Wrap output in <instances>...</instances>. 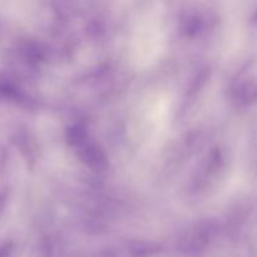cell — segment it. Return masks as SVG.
<instances>
[{
    "instance_id": "1",
    "label": "cell",
    "mask_w": 257,
    "mask_h": 257,
    "mask_svg": "<svg viewBox=\"0 0 257 257\" xmlns=\"http://www.w3.org/2000/svg\"><path fill=\"white\" fill-rule=\"evenodd\" d=\"M12 253V246L9 243H2L0 245V257H9Z\"/></svg>"
},
{
    "instance_id": "2",
    "label": "cell",
    "mask_w": 257,
    "mask_h": 257,
    "mask_svg": "<svg viewBox=\"0 0 257 257\" xmlns=\"http://www.w3.org/2000/svg\"><path fill=\"white\" fill-rule=\"evenodd\" d=\"M8 201V193L5 191H0V216H2L3 211H4L5 205Z\"/></svg>"
}]
</instances>
